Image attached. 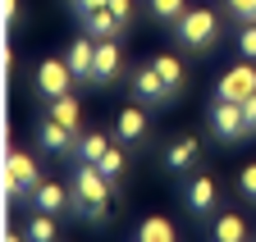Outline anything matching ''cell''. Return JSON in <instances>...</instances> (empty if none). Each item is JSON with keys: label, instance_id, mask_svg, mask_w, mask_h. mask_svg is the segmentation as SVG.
<instances>
[{"label": "cell", "instance_id": "cell-1", "mask_svg": "<svg viewBox=\"0 0 256 242\" xmlns=\"http://www.w3.org/2000/svg\"><path fill=\"white\" fill-rule=\"evenodd\" d=\"M74 215H82L92 224H101L110 215V178L96 169L92 160H82L74 169Z\"/></svg>", "mask_w": 256, "mask_h": 242}, {"label": "cell", "instance_id": "cell-2", "mask_svg": "<svg viewBox=\"0 0 256 242\" xmlns=\"http://www.w3.org/2000/svg\"><path fill=\"white\" fill-rule=\"evenodd\" d=\"M46 183L37 160L28 156V151H5V197L10 201H28V197H37V188Z\"/></svg>", "mask_w": 256, "mask_h": 242}, {"label": "cell", "instance_id": "cell-3", "mask_svg": "<svg viewBox=\"0 0 256 242\" xmlns=\"http://www.w3.org/2000/svg\"><path fill=\"white\" fill-rule=\"evenodd\" d=\"M174 37L188 46V50H210L215 41H220V18H215V9H183V18L174 23Z\"/></svg>", "mask_w": 256, "mask_h": 242}, {"label": "cell", "instance_id": "cell-4", "mask_svg": "<svg viewBox=\"0 0 256 242\" xmlns=\"http://www.w3.org/2000/svg\"><path fill=\"white\" fill-rule=\"evenodd\" d=\"M210 128H215L220 142H242L252 133L247 128V114H242V101H220L215 96V105H210Z\"/></svg>", "mask_w": 256, "mask_h": 242}, {"label": "cell", "instance_id": "cell-5", "mask_svg": "<svg viewBox=\"0 0 256 242\" xmlns=\"http://www.w3.org/2000/svg\"><path fill=\"white\" fill-rule=\"evenodd\" d=\"M128 87H133V96H138L142 105H170V101L178 96L174 87H170L165 78H160V69H156V64L133 69V82H128Z\"/></svg>", "mask_w": 256, "mask_h": 242}, {"label": "cell", "instance_id": "cell-6", "mask_svg": "<svg viewBox=\"0 0 256 242\" xmlns=\"http://www.w3.org/2000/svg\"><path fill=\"white\" fill-rule=\"evenodd\" d=\"M215 96H220V101H247V96H256V59H242V64H234L229 73L220 78Z\"/></svg>", "mask_w": 256, "mask_h": 242}, {"label": "cell", "instance_id": "cell-7", "mask_svg": "<svg viewBox=\"0 0 256 242\" xmlns=\"http://www.w3.org/2000/svg\"><path fill=\"white\" fill-rule=\"evenodd\" d=\"M69 82H78L74 69H69V59H46V64L37 69V92H42L46 101L64 96V92H69Z\"/></svg>", "mask_w": 256, "mask_h": 242}, {"label": "cell", "instance_id": "cell-8", "mask_svg": "<svg viewBox=\"0 0 256 242\" xmlns=\"http://www.w3.org/2000/svg\"><path fill=\"white\" fill-rule=\"evenodd\" d=\"M64 59H69L74 78L92 87V78H96V37H78V41H69V55H64Z\"/></svg>", "mask_w": 256, "mask_h": 242}, {"label": "cell", "instance_id": "cell-9", "mask_svg": "<svg viewBox=\"0 0 256 242\" xmlns=\"http://www.w3.org/2000/svg\"><path fill=\"white\" fill-rule=\"evenodd\" d=\"M42 146L55 151V156H74V151H78V133H74L69 124H60V119L46 114V124H42Z\"/></svg>", "mask_w": 256, "mask_h": 242}, {"label": "cell", "instance_id": "cell-10", "mask_svg": "<svg viewBox=\"0 0 256 242\" xmlns=\"http://www.w3.org/2000/svg\"><path fill=\"white\" fill-rule=\"evenodd\" d=\"M215 201H220V188H215V178L210 174H197L192 178V188H188V206H192V215H215Z\"/></svg>", "mask_w": 256, "mask_h": 242}, {"label": "cell", "instance_id": "cell-11", "mask_svg": "<svg viewBox=\"0 0 256 242\" xmlns=\"http://www.w3.org/2000/svg\"><path fill=\"white\" fill-rule=\"evenodd\" d=\"M82 27H87V37H96V41H119L128 27L110 14V5L106 9H96V14H82Z\"/></svg>", "mask_w": 256, "mask_h": 242}, {"label": "cell", "instance_id": "cell-12", "mask_svg": "<svg viewBox=\"0 0 256 242\" xmlns=\"http://www.w3.org/2000/svg\"><path fill=\"white\" fill-rule=\"evenodd\" d=\"M119 69H124L119 46H114V41H96V78H92V87L114 82V78H119Z\"/></svg>", "mask_w": 256, "mask_h": 242}, {"label": "cell", "instance_id": "cell-13", "mask_svg": "<svg viewBox=\"0 0 256 242\" xmlns=\"http://www.w3.org/2000/svg\"><path fill=\"white\" fill-rule=\"evenodd\" d=\"M197 156H202V142H197V137H178V142L165 151V169H174V174H188L192 165H197Z\"/></svg>", "mask_w": 256, "mask_h": 242}, {"label": "cell", "instance_id": "cell-14", "mask_svg": "<svg viewBox=\"0 0 256 242\" xmlns=\"http://www.w3.org/2000/svg\"><path fill=\"white\" fill-rule=\"evenodd\" d=\"M32 201H37V210H46V215H64V210H74V192L60 188V183H42Z\"/></svg>", "mask_w": 256, "mask_h": 242}, {"label": "cell", "instance_id": "cell-15", "mask_svg": "<svg viewBox=\"0 0 256 242\" xmlns=\"http://www.w3.org/2000/svg\"><path fill=\"white\" fill-rule=\"evenodd\" d=\"M114 137H119V142H146V119H142L138 105L119 110V119H114Z\"/></svg>", "mask_w": 256, "mask_h": 242}, {"label": "cell", "instance_id": "cell-16", "mask_svg": "<svg viewBox=\"0 0 256 242\" xmlns=\"http://www.w3.org/2000/svg\"><path fill=\"white\" fill-rule=\"evenodd\" d=\"M46 114L50 119H60V124H69L74 133H78V124H82V105L64 92V96H55V101H46Z\"/></svg>", "mask_w": 256, "mask_h": 242}, {"label": "cell", "instance_id": "cell-17", "mask_svg": "<svg viewBox=\"0 0 256 242\" xmlns=\"http://www.w3.org/2000/svg\"><path fill=\"white\" fill-rule=\"evenodd\" d=\"M138 242H178V238H174V224H170V220L151 215V220H142V229H138Z\"/></svg>", "mask_w": 256, "mask_h": 242}, {"label": "cell", "instance_id": "cell-18", "mask_svg": "<svg viewBox=\"0 0 256 242\" xmlns=\"http://www.w3.org/2000/svg\"><path fill=\"white\" fill-rule=\"evenodd\" d=\"M215 242H247L242 215H220V220H215Z\"/></svg>", "mask_w": 256, "mask_h": 242}, {"label": "cell", "instance_id": "cell-19", "mask_svg": "<svg viewBox=\"0 0 256 242\" xmlns=\"http://www.w3.org/2000/svg\"><path fill=\"white\" fill-rule=\"evenodd\" d=\"M151 64L160 69V78H165L174 92H183V82H188V73H183V64H178V55H156Z\"/></svg>", "mask_w": 256, "mask_h": 242}, {"label": "cell", "instance_id": "cell-20", "mask_svg": "<svg viewBox=\"0 0 256 242\" xmlns=\"http://www.w3.org/2000/svg\"><path fill=\"white\" fill-rule=\"evenodd\" d=\"M28 233V242H55V215H46V210H37V215H32V224L23 229Z\"/></svg>", "mask_w": 256, "mask_h": 242}, {"label": "cell", "instance_id": "cell-21", "mask_svg": "<svg viewBox=\"0 0 256 242\" xmlns=\"http://www.w3.org/2000/svg\"><path fill=\"white\" fill-rule=\"evenodd\" d=\"M106 151H110L106 133H78V156H82V160H92V165H96Z\"/></svg>", "mask_w": 256, "mask_h": 242}, {"label": "cell", "instance_id": "cell-22", "mask_svg": "<svg viewBox=\"0 0 256 242\" xmlns=\"http://www.w3.org/2000/svg\"><path fill=\"white\" fill-rule=\"evenodd\" d=\"M146 9H151L156 18H165V23H178L183 9H188V0H146Z\"/></svg>", "mask_w": 256, "mask_h": 242}, {"label": "cell", "instance_id": "cell-23", "mask_svg": "<svg viewBox=\"0 0 256 242\" xmlns=\"http://www.w3.org/2000/svg\"><path fill=\"white\" fill-rule=\"evenodd\" d=\"M96 169H101V174L110 178V183H114V178L124 174V151H119V146H110V151H106V156H101V160H96Z\"/></svg>", "mask_w": 256, "mask_h": 242}, {"label": "cell", "instance_id": "cell-24", "mask_svg": "<svg viewBox=\"0 0 256 242\" xmlns=\"http://www.w3.org/2000/svg\"><path fill=\"white\" fill-rule=\"evenodd\" d=\"M224 9H229L238 23H256V0H224Z\"/></svg>", "mask_w": 256, "mask_h": 242}, {"label": "cell", "instance_id": "cell-25", "mask_svg": "<svg viewBox=\"0 0 256 242\" xmlns=\"http://www.w3.org/2000/svg\"><path fill=\"white\" fill-rule=\"evenodd\" d=\"M238 50H242V59H256V23H242V32H238Z\"/></svg>", "mask_w": 256, "mask_h": 242}, {"label": "cell", "instance_id": "cell-26", "mask_svg": "<svg viewBox=\"0 0 256 242\" xmlns=\"http://www.w3.org/2000/svg\"><path fill=\"white\" fill-rule=\"evenodd\" d=\"M110 14H114V18H119V23L128 27V23H133V14H138V9H133V0H110Z\"/></svg>", "mask_w": 256, "mask_h": 242}, {"label": "cell", "instance_id": "cell-27", "mask_svg": "<svg viewBox=\"0 0 256 242\" xmlns=\"http://www.w3.org/2000/svg\"><path fill=\"white\" fill-rule=\"evenodd\" d=\"M238 188H242V192H247V197L256 201V165H247V169L238 174Z\"/></svg>", "mask_w": 256, "mask_h": 242}, {"label": "cell", "instance_id": "cell-28", "mask_svg": "<svg viewBox=\"0 0 256 242\" xmlns=\"http://www.w3.org/2000/svg\"><path fill=\"white\" fill-rule=\"evenodd\" d=\"M110 0H74V14L82 18V14H96V9H106Z\"/></svg>", "mask_w": 256, "mask_h": 242}, {"label": "cell", "instance_id": "cell-29", "mask_svg": "<svg viewBox=\"0 0 256 242\" xmlns=\"http://www.w3.org/2000/svg\"><path fill=\"white\" fill-rule=\"evenodd\" d=\"M242 114H247V128L256 133V96H247V101H242Z\"/></svg>", "mask_w": 256, "mask_h": 242}, {"label": "cell", "instance_id": "cell-30", "mask_svg": "<svg viewBox=\"0 0 256 242\" xmlns=\"http://www.w3.org/2000/svg\"><path fill=\"white\" fill-rule=\"evenodd\" d=\"M0 14H5V23L18 18V0H0Z\"/></svg>", "mask_w": 256, "mask_h": 242}, {"label": "cell", "instance_id": "cell-31", "mask_svg": "<svg viewBox=\"0 0 256 242\" xmlns=\"http://www.w3.org/2000/svg\"><path fill=\"white\" fill-rule=\"evenodd\" d=\"M5 242H28V233H14V229H10V233H5Z\"/></svg>", "mask_w": 256, "mask_h": 242}]
</instances>
